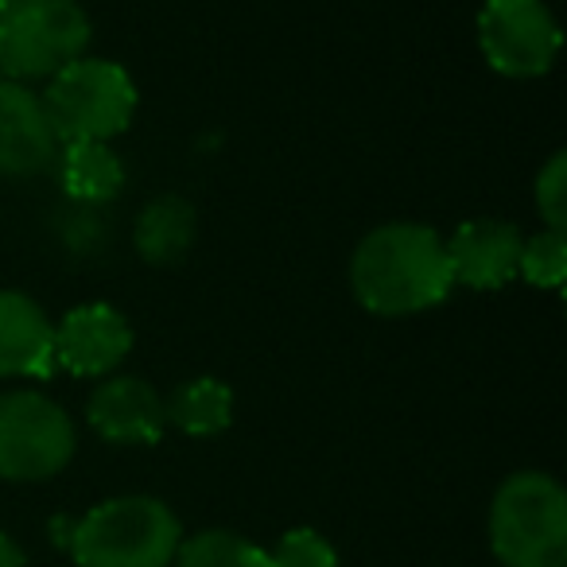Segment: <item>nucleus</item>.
<instances>
[{
	"mask_svg": "<svg viewBox=\"0 0 567 567\" xmlns=\"http://www.w3.org/2000/svg\"><path fill=\"white\" fill-rule=\"evenodd\" d=\"M74 447H79V435L63 404L32 389L0 393V478L4 482L55 478L74 458Z\"/></svg>",
	"mask_w": 567,
	"mask_h": 567,
	"instance_id": "obj_6",
	"label": "nucleus"
},
{
	"mask_svg": "<svg viewBox=\"0 0 567 567\" xmlns=\"http://www.w3.org/2000/svg\"><path fill=\"white\" fill-rule=\"evenodd\" d=\"M268 564L272 567H339L331 540L319 536L316 528H292L284 533L280 544L268 551Z\"/></svg>",
	"mask_w": 567,
	"mask_h": 567,
	"instance_id": "obj_18",
	"label": "nucleus"
},
{
	"mask_svg": "<svg viewBox=\"0 0 567 567\" xmlns=\"http://www.w3.org/2000/svg\"><path fill=\"white\" fill-rule=\"evenodd\" d=\"M86 420L105 443L117 447H152L164 440V396L141 378H110L94 389Z\"/></svg>",
	"mask_w": 567,
	"mask_h": 567,
	"instance_id": "obj_11",
	"label": "nucleus"
},
{
	"mask_svg": "<svg viewBox=\"0 0 567 567\" xmlns=\"http://www.w3.org/2000/svg\"><path fill=\"white\" fill-rule=\"evenodd\" d=\"M133 350V327L110 303H82L55 323V365L74 378H105Z\"/></svg>",
	"mask_w": 567,
	"mask_h": 567,
	"instance_id": "obj_8",
	"label": "nucleus"
},
{
	"mask_svg": "<svg viewBox=\"0 0 567 567\" xmlns=\"http://www.w3.org/2000/svg\"><path fill=\"white\" fill-rule=\"evenodd\" d=\"M179 540V517L159 497L128 494L94 505L71 528V556L79 567H167Z\"/></svg>",
	"mask_w": 567,
	"mask_h": 567,
	"instance_id": "obj_2",
	"label": "nucleus"
},
{
	"mask_svg": "<svg viewBox=\"0 0 567 567\" xmlns=\"http://www.w3.org/2000/svg\"><path fill=\"white\" fill-rule=\"evenodd\" d=\"M9 4H12V0H0V12H4V9H9Z\"/></svg>",
	"mask_w": 567,
	"mask_h": 567,
	"instance_id": "obj_21",
	"label": "nucleus"
},
{
	"mask_svg": "<svg viewBox=\"0 0 567 567\" xmlns=\"http://www.w3.org/2000/svg\"><path fill=\"white\" fill-rule=\"evenodd\" d=\"M0 567H28L24 551H20V544L9 533H0Z\"/></svg>",
	"mask_w": 567,
	"mask_h": 567,
	"instance_id": "obj_20",
	"label": "nucleus"
},
{
	"mask_svg": "<svg viewBox=\"0 0 567 567\" xmlns=\"http://www.w3.org/2000/svg\"><path fill=\"white\" fill-rule=\"evenodd\" d=\"M40 97L59 144H110L113 136H121L133 125L136 113L133 79L110 59H74L55 79H48V90Z\"/></svg>",
	"mask_w": 567,
	"mask_h": 567,
	"instance_id": "obj_4",
	"label": "nucleus"
},
{
	"mask_svg": "<svg viewBox=\"0 0 567 567\" xmlns=\"http://www.w3.org/2000/svg\"><path fill=\"white\" fill-rule=\"evenodd\" d=\"M59 136L43 110V97L24 82L0 79V175L32 179L55 167Z\"/></svg>",
	"mask_w": 567,
	"mask_h": 567,
	"instance_id": "obj_9",
	"label": "nucleus"
},
{
	"mask_svg": "<svg viewBox=\"0 0 567 567\" xmlns=\"http://www.w3.org/2000/svg\"><path fill=\"white\" fill-rule=\"evenodd\" d=\"M164 412L167 424L179 427L183 435L210 440V435H221L234 424V389L218 378H195L167 396Z\"/></svg>",
	"mask_w": 567,
	"mask_h": 567,
	"instance_id": "obj_15",
	"label": "nucleus"
},
{
	"mask_svg": "<svg viewBox=\"0 0 567 567\" xmlns=\"http://www.w3.org/2000/svg\"><path fill=\"white\" fill-rule=\"evenodd\" d=\"M486 63L505 79H540L559 55V24L544 0H486L478 12Z\"/></svg>",
	"mask_w": 567,
	"mask_h": 567,
	"instance_id": "obj_7",
	"label": "nucleus"
},
{
	"mask_svg": "<svg viewBox=\"0 0 567 567\" xmlns=\"http://www.w3.org/2000/svg\"><path fill=\"white\" fill-rule=\"evenodd\" d=\"M175 567H272L268 551L257 548L252 540L226 528H206L190 540H179V551L172 559Z\"/></svg>",
	"mask_w": 567,
	"mask_h": 567,
	"instance_id": "obj_16",
	"label": "nucleus"
},
{
	"mask_svg": "<svg viewBox=\"0 0 567 567\" xmlns=\"http://www.w3.org/2000/svg\"><path fill=\"white\" fill-rule=\"evenodd\" d=\"M90 48L79 0H12L0 12V74L9 82L55 79Z\"/></svg>",
	"mask_w": 567,
	"mask_h": 567,
	"instance_id": "obj_5",
	"label": "nucleus"
},
{
	"mask_svg": "<svg viewBox=\"0 0 567 567\" xmlns=\"http://www.w3.org/2000/svg\"><path fill=\"white\" fill-rule=\"evenodd\" d=\"M520 229L513 221L497 218H474L451 234V241H443L451 265V280L478 288V292H494L517 276L520 268Z\"/></svg>",
	"mask_w": 567,
	"mask_h": 567,
	"instance_id": "obj_10",
	"label": "nucleus"
},
{
	"mask_svg": "<svg viewBox=\"0 0 567 567\" xmlns=\"http://www.w3.org/2000/svg\"><path fill=\"white\" fill-rule=\"evenodd\" d=\"M517 276H525L536 288H564L567 280V234L559 229H544V234L525 237L520 245V268Z\"/></svg>",
	"mask_w": 567,
	"mask_h": 567,
	"instance_id": "obj_17",
	"label": "nucleus"
},
{
	"mask_svg": "<svg viewBox=\"0 0 567 567\" xmlns=\"http://www.w3.org/2000/svg\"><path fill=\"white\" fill-rule=\"evenodd\" d=\"M59 183L79 203H110L125 187V164L102 141H79L59 148Z\"/></svg>",
	"mask_w": 567,
	"mask_h": 567,
	"instance_id": "obj_14",
	"label": "nucleus"
},
{
	"mask_svg": "<svg viewBox=\"0 0 567 567\" xmlns=\"http://www.w3.org/2000/svg\"><path fill=\"white\" fill-rule=\"evenodd\" d=\"M55 370V323L24 292H0V378H48Z\"/></svg>",
	"mask_w": 567,
	"mask_h": 567,
	"instance_id": "obj_12",
	"label": "nucleus"
},
{
	"mask_svg": "<svg viewBox=\"0 0 567 567\" xmlns=\"http://www.w3.org/2000/svg\"><path fill=\"white\" fill-rule=\"evenodd\" d=\"M350 288L365 311L385 319L440 308L455 288L443 237L416 221L378 226L350 257Z\"/></svg>",
	"mask_w": 567,
	"mask_h": 567,
	"instance_id": "obj_1",
	"label": "nucleus"
},
{
	"mask_svg": "<svg viewBox=\"0 0 567 567\" xmlns=\"http://www.w3.org/2000/svg\"><path fill=\"white\" fill-rule=\"evenodd\" d=\"M489 548L505 567H567V494L551 474L505 478L489 505Z\"/></svg>",
	"mask_w": 567,
	"mask_h": 567,
	"instance_id": "obj_3",
	"label": "nucleus"
},
{
	"mask_svg": "<svg viewBox=\"0 0 567 567\" xmlns=\"http://www.w3.org/2000/svg\"><path fill=\"white\" fill-rule=\"evenodd\" d=\"M198 234V214L187 198L159 195L136 218V252L148 265H175L190 252Z\"/></svg>",
	"mask_w": 567,
	"mask_h": 567,
	"instance_id": "obj_13",
	"label": "nucleus"
},
{
	"mask_svg": "<svg viewBox=\"0 0 567 567\" xmlns=\"http://www.w3.org/2000/svg\"><path fill=\"white\" fill-rule=\"evenodd\" d=\"M536 210L548 221V229L567 234V156L551 152L548 164L536 175Z\"/></svg>",
	"mask_w": 567,
	"mask_h": 567,
	"instance_id": "obj_19",
	"label": "nucleus"
}]
</instances>
